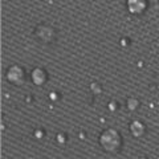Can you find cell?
Instances as JSON below:
<instances>
[{
	"label": "cell",
	"instance_id": "cell-1",
	"mask_svg": "<svg viewBox=\"0 0 159 159\" xmlns=\"http://www.w3.org/2000/svg\"><path fill=\"white\" fill-rule=\"evenodd\" d=\"M123 139L116 129H106L99 135V146L102 150L109 154H118L122 148Z\"/></svg>",
	"mask_w": 159,
	"mask_h": 159
},
{
	"label": "cell",
	"instance_id": "cell-2",
	"mask_svg": "<svg viewBox=\"0 0 159 159\" xmlns=\"http://www.w3.org/2000/svg\"><path fill=\"white\" fill-rule=\"evenodd\" d=\"M6 78L9 84H12L15 86H20L25 82V72H24L21 66L12 65L11 68H8L6 73Z\"/></svg>",
	"mask_w": 159,
	"mask_h": 159
},
{
	"label": "cell",
	"instance_id": "cell-3",
	"mask_svg": "<svg viewBox=\"0 0 159 159\" xmlns=\"http://www.w3.org/2000/svg\"><path fill=\"white\" fill-rule=\"evenodd\" d=\"M127 11L131 15L135 16H141L146 12V9L148 8V2L147 0H127L126 2Z\"/></svg>",
	"mask_w": 159,
	"mask_h": 159
},
{
	"label": "cell",
	"instance_id": "cell-4",
	"mask_svg": "<svg viewBox=\"0 0 159 159\" xmlns=\"http://www.w3.org/2000/svg\"><path fill=\"white\" fill-rule=\"evenodd\" d=\"M34 34L37 36L39 40H41L44 43H52L54 40V29L48 27V25H39L36 29H34Z\"/></svg>",
	"mask_w": 159,
	"mask_h": 159
},
{
	"label": "cell",
	"instance_id": "cell-5",
	"mask_svg": "<svg viewBox=\"0 0 159 159\" xmlns=\"http://www.w3.org/2000/svg\"><path fill=\"white\" fill-rule=\"evenodd\" d=\"M32 81L34 85H44L48 81V74L43 68H36L32 72Z\"/></svg>",
	"mask_w": 159,
	"mask_h": 159
},
{
	"label": "cell",
	"instance_id": "cell-6",
	"mask_svg": "<svg viewBox=\"0 0 159 159\" xmlns=\"http://www.w3.org/2000/svg\"><path fill=\"white\" fill-rule=\"evenodd\" d=\"M130 131L134 137H142L146 131V126L139 121H134L130 123Z\"/></svg>",
	"mask_w": 159,
	"mask_h": 159
}]
</instances>
